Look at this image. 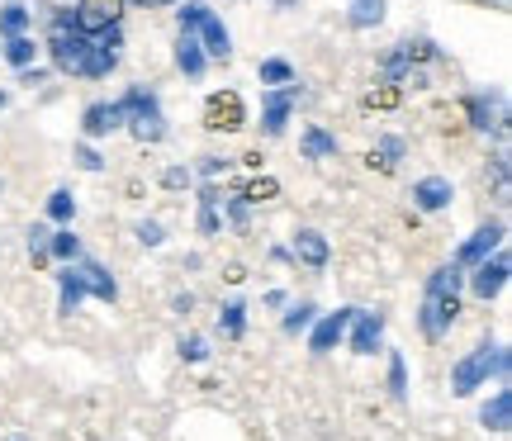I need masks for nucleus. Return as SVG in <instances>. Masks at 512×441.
<instances>
[{
    "instance_id": "nucleus-1",
    "label": "nucleus",
    "mask_w": 512,
    "mask_h": 441,
    "mask_svg": "<svg viewBox=\"0 0 512 441\" xmlns=\"http://www.w3.org/2000/svg\"><path fill=\"white\" fill-rule=\"evenodd\" d=\"M119 48H124V34L119 24H105V29H86L76 10H62L48 24V53H53L57 72L67 76H110L119 67Z\"/></svg>"
},
{
    "instance_id": "nucleus-2",
    "label": "nucleus",
    "mask_w": 512,
    "mask_h": 441,
    "mask_svg": "<svg viewBox=\"0 0 512 441\" xmlns=\"http://www.w3.org/2000/svg\"><path fill=\"white\" fill-rule=\"evenodd\" d=\"M460 313V266H437L432 280H427V294H422V337H432L441 342L451 323H456Z\"/></svg>"
},
{
    "instance_id": "nucleus-3",
    "label": "nucleus",
    "mask_w": 512,
    "mask_h": 441,
    "mask_svg": "<svg viewBox=\"0 0 512 441\" xmlns=\"http://www.w3.org/2000/svg\"><path fill=\"white\" fill-rule=\"evenodd\" d=\"M489 375H508V351H503V347H489V342H484V347H475L456 366V375H451V389H456V394H475V389L484 385Z\"/></svg>"
},
{
    "instance_id": "nucleus-4",
    "label": "nucleus",
    "mask_w": 512,
    "mask_h": 441,
    "mask_svg": "<svg viewBox=\"0 0 512 441\" xmlns=\"http://www.w3.org/2000/svg\"><path fill=\"white\" fill-rule=\"evenodd\" d=\"M86 294H100V299H114L119 294V285H114L95 261H86V266H67L62 271V313H76V304L86 299Z\"/></svg>"
},
{
    "instance_id": "nucleus-5",
    "label": "nucleus",
    "mask_w": 512,
    "mask_h": 441,
    "mask_svg": "<svg viewBox=\"0 0 512 441\" xmlns=\"http://www.w3.org/2000/svg\"><path fill=\"white\" fill-rule=\"evenodd\" d=\"M181 29H190V34L200 38V48L209 57H223V62L233 57V38H228V29H223V19L214 15L209 5H200V0L181 10Z\"/></svg>"
},
{
    "instance_id": "nucleus-6",
    "label": "nucleus",
    "mask_w": 512,
    "mask_h": 441,
    "mask_svg": "<svg viewBox=\"0 0 512 441\" xmlns=\"http://www.w3.org/2000/svg\"><path fill=\"white\" fill-rule=\"evenodd\" d=\"M119 119L133 124V133L143 138V143H157L166 133V119H162V105H157V95L152 91H128L119 100Z\"/></svg>"
},
{
    "instance_id": "nucleus-7",
    "label": "nucleus",
    "mask_w": 512,
    "mask_h": 441,
    "mask_svg": "<svg viewBox=\"0 0 512 441\" xmlns=\"http://www.w3.org/2000/svg\"><path fill=\"white\" fill-rule=\"evenodd\" d=\"M204 124H209V129H219V133L242 129V100L233 91L209 95V105H204Z\"/></svg>"
},
{
    "instance_id": "nucleus-8",
    "label": "nucleus",
    "mask_w": 512,
    "mask_h": 441,
    "mask_svg": "<svg viewBox=\"0 0 512 441\" xmlns=\"http://www.w3.org/2000/svg\"><path fill=\"white\" fill-rule=\"evenodd\" d=\"M351 313H356V309L328 313V318H323V323L313 328V342H309V347H313V351H332V347H337V342L347 337V328H351Z\"/></svg>"
},
{
    "instance_id": "nucleus-9",
    "label": "nucleus",
    "mask_w": 512,
    "mask_h": 441,
    "mask_svg": "<svg viewBox=\"0 0 512 441\" xmlns=\"http://www.w3.org/2000/svg\"><path fill=\"white\" fill-rule=\"evenodd\" d=\"M351 347L361 351V356H370V351L380 347V337H384V318L380 313H351Z\"/></svg>"
},
{
    "instance_id": "nucleus-10",
    "label": "nucleus",
    "mask_w": 512,
    "mask_h": 441,
    "mask_svg": "<svg viewBox=\"0 0 512 441\" xmlns=\"http://www.w3.org/2000/svg\"><path fill=\"white\" fill-rule=\"evenodd\" d=\"M498 242H503V223H489V228H479L475 238L460 247V257H456V266H475V261H484L489 252H494Z\"/></svg>"
},
{
    "instance_id": "nucleus-11",
    "label": "nucleus",
    "mask_w": 512,
    "mask_h": 441,
    "mask_svg": "<svg viewBox=\"0 0 512 441\" xmlns=\"http://www.w3.org/2000/svg\"><path fill=\"white\" fill-rule=\"evenodd\" d=\"M503 285H508V257L498 252L494 261H479V276H475V294H479V299H494Z\"/></svg>"
},
{
    "instance_id": "nucleus-12",
    "label": "nucleus",
    "mask_w": 512,
    "mask_h": 441,
    "mask_svg": "<svg viewBox=\"0 0 512 441\" xmlns=\"http://www.w3.org/2000/svg\"><path fill=\"white\" fill-rule=\"evenodd\" d=\"M76 19L86 29H105V24H119V0H81L76 5Z\"/></svg>"
},
{
    "instance_id": "nucleus-13",
    "label": "nucleus",
    "mask_w": 512,
    "mask_h": 441,
    "mask_svg": "<svg viewBox=\"0 0 512 441\" xmlns=\"http://www.w3.org/2000/svg\"><path fill=\"white\" fill-rule=\"evenodd\" d=\"M413 200H418V209H441V204H451V181L427 176V181L413 185Z\"/></svg>"
},
{
    "instance_id": "nucleus-14",
    "label": "nucleus",
    "mask_w": 512,
    "mask_h": 441,
    "mask_svg": "<svg viewBox=\"0 0 512 441\" xmlns=\"http://www.w3.org/2000/svg\"><path fill=\"white\" fill-rule=\"evenodd\" d=\"M294 257L309 261V266H328V242H323V233L304 228V233L294 238Z\"/></svg>"
},
{
    "instance_id": "nucleus-15",
    "label": "nucleus",
    "mask_w": 512,
    "mask_h": 441,
    "mask_svg": "<svg viewBox=\"0 0 512 441\" xmlns=\"http://www.w3.org/2000/svg\"><path fill=\"white\" fill-rule=\"evenodd\" d=\"M176 62H181L185 76H200V72H204V48H200V38L190 34V29H181V43H176Z\"/></svg>"
},
{
    "instance_id": "nucleus-16",
    "label": "nucleus",
    "mask_w": 512,
    "mask_h": 441,
    "mask_svg": "<svg viewBox=\"0 0 512 441\" xmlns=\"http://www.w3.org/2000/svg\"><path fill=\"white\" fill-rule=\"evenodd\" d=\"M119 124H124V119H119V105H91V110H86V133H91V138H105V133H114Z\"/></svg>"
},
{
    "instance_id": "nucleus-17",
    "label": "nucleus",
    "mask_w": 512,
    "mask_h": 441,
    "mask_svg": "<svg viewBox=\"0 0 512 441\" xmlns=\"http://www.w3.org/2000/svg\"><path fill=\"white\" fill-rule=\"evenodd\" d=\"M508 423H512V394L498 389L494 404H484V427H489V432H508Z\"/></svg>"
},
{
    "instance_id": "nucleus-18",
    "label": "nucleus",
    "mask_w": 512,
    "mask_h": 441,
    "mask_svg": "<svg viewBox=\"0 0 512 441\" xmlns=\"http://www.w3.org/2000/svg\"><path fill=\"white\" fill-rule=\"evenodd\" d=\"M290 100H294L290 91H275L271 95V105H266V133H271V138L285 129V119H290Z\"/></svg>"
},
{
    "instance_id": "nucleus-19",
    "label": "nucleus",
    "mask_w": 512,
    "mask_h": 441,
    "mask_svg": "<svg viewBox=\"0 0 512 441\" xmlns=\"http://www.w3.org/2000/svg\"><path fill=\"white\" fill-rule=\"evenodd\" d=\"M384 19V0H351V24L366 29V24H380Z\"/></svg>"
},
{
    "instance_id": "nucleus-20",
    "label": "nucleus",
    "mask_w": 512,
    "mask_h": 441,
    "mask_svg": "<svg viewBox=\"0 0 512 441\" xmlns=\"http://www.w3.org/2000/svg\"><path fill=\"white\" fill-rule=\"evenodd\" d=\"M5 57H10L15 67H29V62H34V43H29L24 34H15L10 43H5Z\"/></svg>"
},
{
    "instance_id": "nucleus-21",
    "label": "nucleus",
    "mask_w": 512,
    "mask_h": 441,
    "mask_svg": "<svg viewBox=\"0 0 512 441\" xmlns=\"http://www.w3.org/2000/svg\"><path fill=\"white\" fill-rule=\"evenodd\" d=\"M304 152H309V157H328V152H337V138H328V133L313 129L309 138H304Z\"/></svg>"
},
{
    "instance_id": "nucleus-22",
    "label": "nucleus",
    "mask_w": 512,
    "mask_h": 441,
    "mask_svg": "<svg viewBox=\"0 0 512 441\" xmlns=\"http://www.w3.org/2000/svg\"><path fill=\"white\" fill-rule=\"evenodd\" d=\"M290 62H261V81H271V86H280V81H290Z\"/></svg>"
},
{
    "instance_id": "nucleus-23",
    "label": "nucleus",
    "mask_w": 512,
    "mask_h": 441,
    "mask_svg": "<svg viewBox=\"0 0 512 441\" xmlns=\"http://www.w3.org/2000/svg\"><path fill=\"white\" fill-rule=\"evenodd\" d=\"M48 214H53L57 223H67V219H72V195H67V190H57L53 204H48Z\"/></svg>"
},
{
    "instance_id": "nucleus-24",
    "label": "nucleus",
    "mask_w": 512,
    "mask_h": 441,
    "mask_svg": "<svg viewBox=\"0 0 512 441\" xmlns=\"http://www.w3.org/2000/svg\"><path fill=\"white\" fill-rule=\"evenodd\" d=\"M313 323V304H299V309H290V318H285V332H299Z\"/></svg>"
},
{
    "instance_id": "nucleus-25",
    "label": "nucleus",
    "mask_w": 512,
    "mask_h": 441,
    "mask_svg": "<svg viewBox=\"0 0 512 441\" xmlns=\"http://www.w3.org/2000/svg\"><path fill=\"white\" fill-rule=\"evenodd\" d=\"M24 19H29V15H24V5H10V10H5V19H0V29L15 38L19 29H24Z\"/></svg>"
},
{
    "instance_id": "nucleus-26",
    "label": "nucleus",
    "mask_w": 512,
    "mask_h": 441,
    "mask_svg": "<svg viewBox=\"0 0 512 441\" xmlns=\"http://www.w3.org/2000/svg\"><path fill=\"white\" fill-rule=\"evenodd\" d=\"M223 332H228V337L242 332V304H228V309H223Z\"/></svg>"
},
{
    "instance_id": "nucleus-27",
    "label": "nucleus",
    "mask_w": 512,
    "mask_h": 441,
    "mask_svg": "<svg viewBox=\"0 0 512 441\" xmlns=\"http://www.w3.org/2000/svg\"><path fill=\"white\" fill-rule=\"evenodd\" d=\"M389 385H394V394H408V380H403V356H394V361H389Z\"/></svg>"
},
{
    "instance_id": "nucleus-28",
    "label": "nucleus",
    "mask_w": 512,
    "mask_h": 441,
    "mask_svg": "<svg viewBox=\"0 0 512 441\" xmlns=\"http://www.w3.org/2000/svg\"><path fill=\"white\" fill-rule=\"evenodd\" d=\"M48 247H53L57 257H76V252H81V247H76V238H72V233H57V238L48 242Z\"/></svg>"
},
{
    "instance_id": "nucleus-29",
    "label": "nucleus",
    "mask_w": 512,
    "mask_h": 441,
    "mask_svg": "<svg viewBox=\"0 0 512 441\" xmlns=\"http://www.w3.org/2000/svg\"><path fill=\"white\" fill-rule=\"evenodd\" d=\"M181 356H185V361H204L209 351H204V342H200V337H190V342H181Z\"/></svg>"
},
{
    "instance_id": "nucleus-30",
    "label": "nucleus",
    "mask_w": 512,
    "mask_h": 441,
    "mask_svg": "<svg viewBox=\"0 0 512 441\" xmlns=\"http://www.w3.org/2000/svg\"><path fill=\"white\" fill-rule=\"evenodd\" d=\"M133 5H147V10H152V5H171V0H133Z\"/></svg>"
},
{
    "instance_id": "nucleus-31",
    "label": "nucleus",
    "mask_w": 512,
    "mask_h": 441,
    "mask_svg": "<svg viewBox=\"0 0 512 441\" xmlns=\"http://www.w3.org/2000/svg\"><path fill=\"white\" fill-rule=\"evenodd\" d=\"M0 110H5V91H0Z\"/></svg>"
},
{
    "instance_id": "nucleus-32",
    "label": "nucleus",
    "mask_w": 512,
    "mask_h": 441,
    "mask_svg": "<svg viewBox=\"0 0 512 441\" xmlns=\"http://www.w3.org/2000/svg\"><path fill=\"white\" fill-rule=\"evenodd\" d=\"M489 5H508V0H489Z\"/></svg>"
}]
</instances>
